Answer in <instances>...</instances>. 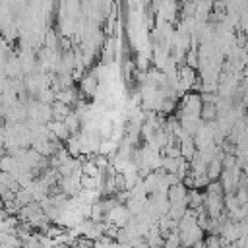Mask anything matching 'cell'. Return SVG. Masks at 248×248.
<instances>
[{
  "mask_svg": "<svg viewBox=\"0 0 248 248\" xmlns=\"http://www.w3.org/2000/svg\"><path fill=\"white\" fill-rule=\"evenodd\" d=\"M178 149H180V157H182L184 161H188V163H190V161L196 157V153H198L192 136H184V138L178 141Z\"/></svg>",
  "mask_w": 248,
  "mask_h": 248,
  "instance_id": "cell-1",
  "label": "cell"
},
{
  "mask_svg": "<svg viewBox=\"0 0 248 248\" xmlns=\"http://www.w3.org/2000/svg\"><path fill=\"white\" fill-rule=\"evenodd\" d=\"M97 74L95 72H89V74H83V78L79 79V91L83 95H95L97 93Z\"/></svg>",
  "mask_w": 248,
  "mask_h": 248,
  "instance_id": "cell-2",
  "label": "cell"
},
{
  "mask_svg": "<svg viewBox=\"0 0 248 248\" xmlns=\"http://www.w3.org/2000/svg\"><path fill=\"white\" fill-rule=\"evenodd\" d=\"M50 110H52V120H64V118L72 112V108H70L68 105L58 103V101H54V103L50 105Z\"/></svg>",
  "mask_w": 248,
  "mask_h": 248,
  "instance_id": "cell-3",
  "label": "cell"
}]
</instances>
